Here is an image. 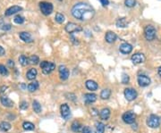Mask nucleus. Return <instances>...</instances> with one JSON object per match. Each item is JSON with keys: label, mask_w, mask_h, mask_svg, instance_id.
<instances>
[{"label": "nucleus", "mask_w": 161, "mask_h": 133, "mask_svg": "<svg viewBox=\"0 0 161 133\" xmlns=\"http://www.w3.org/2000/svg\"><path fill=\"white\" fill-rule=\"evenodd\" d=\"M105 132V124L102 122H98L96 124V133H104Z\"/></svg>", "instance_id": "c756f323"}, {"label": "nucleus", "mask_w": 161, "mask_h": 133, "mask_svg": "<svg viewBox=\"0 0 161 133\" xmlns=\"http://www.w3.org/2000/svg\"><path fill=\"white\" fill-rule=\"evenodd\" d=\"M83 98H84L85 103L88 105V104L94 103L97 100V96L95 94H92V93H87L84 95Z\"/></svg>", "instance_id": "f3484780"}, {"label": "nucleus", "mask_w": 161, "mask_h": 133, "mask_svg": "<svg viewBox=\"0 0 161 133\" xmlns=\"http://www.w3.org/2000/svg\"><path fill=\"white\" fill-rule=\"evenodd\" d=\"M125 4L127 7H133L136 5V1L135 0H125Z\"/></svg>", "instance_id": "f704fd0d"}, {"label": "nucleus", "mask_w": 161, "mask_h": 133, "mask_svg": "<svg viewBox=\"0 0 161 133\" xmlns=\"http://www.w3.org/2000/svg\"><path fill=\"white\" fill-rule=\"evenodd\" d=\"M82 133H93V132H92V129H91L89 127L86 126V127H84V128H83V129H82Z\"/></svg>", "instance_id": "4c0bfd02"}, {"label": "nucleus", "mask_w": 161, "mask_h": 133, "mask_svg": "<svg viewBox=\"0 0 161 133\" xmlns=\"http://www.w3.org/2000/svg\"><path fill=\"white\" fill-rule=\"evenodd\" d=\"M157 73H158V75L161 77V66L160 67H158V70H157Z\"/></svg>", "instance_id": "c03bdc74"}, {"label": "nucleus", "mask_w": 161, "mask_h": 133, "mask_svg": "<svg viewBox=\"0 0 161 133\" xmlns=\"http://www.w3.org/2000/svg\"><path fill=\"white\" fill-rule=\"evenodd\" d=\"M21 10H22V8L21 6H13L9 7L6 11L5 14H6V16H10V15H13V14H14L21 11Z\"/></svg>", "instance_id": "2eb2a0df"}, {"label": "nucleus", "mask_w": 161, "mask_h": 133, "mask_svg": "<svg viewBox=\"0 0 161 133\" xmlns=\"http://www.w3.org/2000/svg\"><path fill=\"white\" fill-rule=\"evenodd\" d=\"M110 110L108 108H103L101 111H100V113H99V116L102 120L106 121V120H108V118L110 117Z\"/></svg>", "instance_id": "aec40b11"}, {"label": "nucleus", "mask_w": 161, "mask_h": 133, "mask_svg": "<svg viewBox=\"0 0 161 133\" xmlns=\"http://www.w3.org/2000/svg\"><path fill=\"white\" fill-rule=\"evenodd\" d=\"M83 128H84V127L82 126V124L81 122H77V121H74V122L72 123V125H71V129H72V130L74 131V132L82 131Z\"/></svg>", "instance_id": "6ab92c4d"}, {"label": "nucleus", "mask_w": 161, "mask_h": 133, "mask_svg": "<svg viewBox=\"0 0 161 133\" xmlns=\"http://www.w3.org/2000/svg\"><path fill=\"white\" fill-rule=\"evenodd\" d=\"M127 24L128 23H127L125 18H119L117 21V26L119 28H125V27H127Z\"/></svg>", "instance_id": "a878e982"}, {"label": "nucleus", "mask_w": 161, "mask_h": 133, "mask_svg": "<svg viewBox=\"0 0 161 133\" xmlns=\"http://www.w3.org/2000/svg\"><path fill=\"white\" fill-rule=\"evenodd\" d=\"M14 21L16 24H21V23H24V18L22 17L21 15H17V16L14 17Z\"/></svg>", "instance_id": "2f4dec72"}, {"label": "nucleus", "mask_w": 161, "mask_h": 133, "mask_svg": "<svg viewBox=\"0 0 161 133\" xmlns=\"http://www.w3.org/2000/svg\"><path fill=\"white\" fill-rule=\"evenodd\" d=\"M22 128L25 130H33L35 129V126L33 123L30 122H24L22 123Z\"/></svg>", "instance_id": "bb28decb"}, {"label": "nucleus", "mask_w": 161, "mask_h": 133, "mask_svg": "<svg viewBox=\"0 0 161 133\" xmlns=\"http://www.w3.org/2000/svg\"><path fill=\"white\" fill-rule=\"evenodd\" d=\"M119 50L122 54L127 55V54H130L132 51V46L129 43H123L122 45L119 47Z\"/></svg>", "instance_id": "ddd939ff"}, {"label": "nucleus", "mask_w": 161, "mask_h": 133, "mask_svg": "<svg viewBox=\"0 0 161 133\" xmlns=\"http://www.w3.org/2000/svg\"><path fill=\"white\" fill-rule=\"evenodd\" d=\"M39 8L44 15H49L53 12V5L49 2H40Z\"/></svg>", "instance_id": "7ed1b4c3"}, {"label": "nucleus", "mask_w": 161, "mask_h": 133, "mask_svg": "<svg viewBox=\"0 0 161 133\" xmlns=\"http://www.w3.org/2000/svg\"><path fill=\"white\" fill-rule=\"evenodd\" d=\"M1 28H2V30H4V31H9V30L11 29V25H10V24H4V25L1 26Z\"/></svg>", "instance_id": "ea45409f"}, {"label": "nucleus", "mask_w": 161, "mask_h": 133, "mask_svg": "<svg viewBox=\"0 0 161 133\" xmlns=\"http://www.w3.org/2000/svg\"><path fill=\"white\" fill-rule=\"evenodd\" d=\"M147 125L152 129L157 128L160 125V118L156 115H151L147 120Z\"/></svg>", "instance_id": "39448f33"}, {"label": "nucleus", "mask_w": 161, "mask_h": 133, "mask_svg": "<svg viewBox=\"0 0 161 133\" xmlns=\"http://www.w3.org/2000/svg\"><path fill=\"white\" fill-rule=\"evenodd\" d=\"M144 35L147 40L152 41L156 38V29L152 25H148L144 29Z\"/></svg>", "instance_id": "20e7f679"}, {"label": "nucleus", "mask_w": 161, "mask_h": 133, "mask_svg": "<svg viewBox=\"0 0 161 133\" xmlns=\"http://www.w3.org/2000/svg\"><path fill=\"white\" fill-rule=\"evenodd\" d=\"M86 85V87L88 88L89 90H91V91H95L98 90V87H99V85L96 81L94 80H89L86 81L85 83Z\"/></svg>", "instance_id": "dca6fc26"}, {"label": "nucleus", "mask_w": 161, "mask_h": 133, "mask_svg": "<svg viewBox=\"0 0 161 133\" xmlns=\"http://www.w3.org/2000/svg\"><path fill=\"white\" fill-rule=\"evenodd\" d=\"M138 94H137V91L133 88H125V97L126 98L127 101H132L134 99H136Z\"/></svg>", "instance_id": "1a4fd4ad"}, {"label": "nucleus", "mask_w": 161, "mask_h": 133, "mask_svg": "<svg viewBox=\"0 0 161 133\" xmlns=\"http://www.w3.org/2000/svg\"><path fill=\"white\" fill-rule=\"evenodd\" d=\"M65 31H66L68 33H71V34H72V33H74V32H78V31H82V28L80 25L74 23H67L66 26H65Z\"/></svg>", "instance_id": "6e6552de"}, {"label": "nucleus", "mask_w": 161, "mask_h": 133, "mask_svg": "<svg viewBox=\"0 0 161 133\" xmlns=\"http://www.w3.org/2000/svg\"><path fill=\"white\" fill-rule=\"evenodd\" d=\"M117 34L113 32V31H107L106 33V36H105V39L107 43H113L116 41L117 39Z\"/></svg>", "instance_id": "a211bd4d"}, {"label": "nucleus", "mask_w": 161, "mask_h": 133, "mask_svg": "<svg viewBox=\"0 0 161 133\" xmlns=\"http://www.w3.org/2000/svg\"><path fill=\"white\" fill-rule=\"evenodd\" d=\"M129 81H130V77L127 74L124 73L123 76H122V83L123 84H127Z\"/></svg>", "instance_id": "c9c22d12"}, {"label": "nucleus", "mask_w": 161, "mask_h": 133, "mask_svg": "<svg viewBox=\"0 0 161 133\" xmlns=\"http://www.w3.org/2000/svg\"><path fill=\"white\" fill-rule=\"evenodd\" d=\"M28 106H29V104L26 101H22L20 104V109H21V110H26L28 108Z\"/></svg>", "instance_id": "e433bc0d"}, {"label": "nucleus", "mask_w": 161, "mask_h": 133, "mask_svg": "<svg viewBox=\"0 0 161 133\" xmlns=\"http://www.w3.org/2000/svg\"><path fill=\"white\" fill-rule=\"evenodd\" d=\"M55 19H56V21L58 23H63L64 21V15L60 14V13H57L55 16Z\"/></svg>", "instance_id": "7c9ffc66"}, {"label": "nucleus", "mask_w": 161, "mask_h": 133, "mask_svg": "<svg viewBox=\"0 0 161 133\" xmlns=\"http://www.w3.org/2000/svg\"><path fill=\"white\" fill-rule=\"evenodd\" d=\"M27 87H28V90L30 92H34V91H36L38 88H39V82L35 80V81L30 83Z\"/></svg>", "instance_id": "393cba45"}, {"label": "nucleus", "mask_w": 161, "mask_h": 133, "mask_svg": "<svg viewBox=\"0 0 161 133\" xmlns=\"http://www.w3.org/2000/svg\"><path fill=\"white\" fill-rule=\"evenodd\" d=\"M21 87L22 88V90H25V88H26L27 87H26V85H25V84H21Z\"/></svg>", "instance_id": "a18cd8bd"}, {"label": "nucleus", "mask_w": 161, "mask_h": 133, "mask_svg": "<svg viewBox=\"0 0 161 133\" xmlns=\"http://www.w3.org/2000/svg\"><path fill=\"white\" fill-rule=\"evenodd\" d=\"M90 112H91V115H99V112H98V110L96 109V108H92V109H91V111H90Z\"/></svg>", "instance_id": "a19ab883"}, {"label": "nucleus", "mask_w": 161, "mask_h": 133, "mask_svg": "<svg viewBox=\"0 0 161 133\" xmlns=\"http://www.w3.org/2000/svg\"><path fill=\"white\" fill-rule=\"evenodd\" d=\"M7 64H8V66H9L10 68H13L14 66V61L11 60V59H9V60L7 61Z\"/></svg>", "instance_id": "79ce46f5"}, {"label": "nucleus", "mask_w": 161, "mask_h": 133, "mask_svg": "<svg viewBox=\"0 0 161 133\" xmlns=\"http://www.w3.org/2000/svg\"><path fill=\"white\" fill-rule=\"evenodd\" d=\"M132 62L134 63V64H140V63H144L145 61V55L142 53H136L134 54L132 58H131Z\"/></svg>", "instance_id": "f8f14e48"}, {"label": "nucleus", "mask_w": 161, "mask_h": 133, "mask_svg": "<svg viewBox=\"0 0 161 133\" xmlns=\"http://www.w3.org/2000/svg\"><path fill=\"white\" fill-rule=\"evenodd\" d=\"M32 108H33L34 112H35L36 114H39V113H41V111H42L41 105H40L38 101H36V100H34V101L32 102Z\"/></svg>", "instance_id": "b1692460"}, {"label": "nucleus", "mask_w": 161, "mask_h": 133, "mask_svg": "<svg viewBox=\"0 0 161 133\" xmlns=\"http://www.w3.org/2000/svg\"><path fill=\"white\" fill-rule=\"evenodd\" d=\"M58 73H59V76L61 78V80H65L68 79L69 75H70V73H69V70L67 69L66 66L64 65H60L58 67Z\"/></svg>", "instance_id": "9d476101"}, {"label": "nucleus", "mask_w": 161, "mask_h": 133, "mask_svg": "<svg viewBox=\"0 0 161 133\" xmlns=\"http://www.w3.org/2000/svg\"><path fill=\"white\" fill-rule=\"evenodd\" d=\"M111 96V90H109V88H105V90H103L100 93V97L104 100H107Z\"/></svg>", "instance_id": "5701e85b"}, {"label": "nucleus", "mask_w": 161, "mask_h": 133, "mask_svg": "<svg viewBox=\"0 0 161 133\" xmlns=\"http://www.w3.org/2000/svg\"><path fill=\"white\" fill-rule=\"evenodd\" d=\"M37 74H38L37 70H36L35 68H31V69H30V70L27 72V73H26V78H27L28 80H34V79L37 77Z\"/></svg>", "instance_id": "412c9836"}, {"label": "nucleus", "mask_w": 161, "mask_h": 133, "mask_svg": "<svg viewBox=\"0 0 161 133\" xmlns=\"http://www.w3.org/2000/svg\"><path fill=\"white\" fill-rule=\"evenodd\" d=\"M5 53H6V51L4 49V48H2L1 46H0V56H3L5 55Z\"/></svg>", "instance_id": "37998d69"}, {"label": "nucleus", "mask_w": 161, "mask_h": 133, "mask_svg": "<svg viewBox=\"0 0 161 133\" xmlns=\"http://www.w3.org/2000/svg\"><path fill=\"white\" fill-rule=\"evenodd\" d=\"M19 62H20V63L22 65V66H26V65H28L29 63H30V62H29V58H27L25 55H21L20 57H19Z\"/></svg>", "instance_id": "c85d7f7f"}, {"label": "nucleus", "mask_w": 161, "mask_h": 133, "mask_svg": "<svg viewBox=\"0 0 161 133\" xmlns=\"http://www.w3.org/2000/svg\"><path fill=\"white\" fill-rule=\"evenodd\" d=\"M29 62H30V63H31V64H38L39 63V56H37V55H31L30 58H29Z\"/></svg>", "instance_id": "473e14b6"}, {"label": "nucleus", "mask_w": 161, "mask_h": 133, "mask_svg": "<svg viewBox=\"0 0 161 133\" xmlns=\"http://www.w3.org/2000/svg\"><path fill=\"white\" fill-rule=\"evenodd\" d=\"M60 112H61V115L64 120H68L71 117V110L70 107L67 104H63L61 105L60 107Z\"/></svg>", "instance_id": "0eeeda50"}, {"label": "nucleus", "mask_w": 161, "mask_h": 133, "mask_svg": "<svg viewBox=\"0 0 161 133\" xmlns=\"http://www.w3.org/2000/svg\"><path fill=\"white\" fill-rule=\"evenodd\" d=\"M1 103L6 107H13L14 106V102L7 97H1Z\"/></svg>", "instance_id": "4be33fe9"}, {"label": "nucleus", "mask_w": 161, "mask_h": 133, "mask_svg": "<svg viewBox=\"0 0 161 133\" xmlns=\"http://www.w3.org/2000/svg\"><path fill=\"white\" fill-rule=\"evenodd\" d=\"M135 119H136V115L133 112H132V111H128V112H126L123 115V121L127 124L134 123Z\"/></svg>", "instance_id": "423d86ee"}, {"label": "nucleus", "mask_w": 161, "mask_h": 133, "mask_svg": "<svg viewBox=\"0 0 161 133\" xmlns=\"http://www.w3.org/2000/svg\"><path fill=\"white\" fill-rule=\"evenodd\" d=\"M0 74L3 75V76H6L8 75V71L6 68V66L3 64H0Z\"/></svg>", "instance_id": "72a5a7b5"}, {"label": "nucleus", "mask_w": 161, "mask_h": 133, "mask_svg": "<svg viewBox=\"0 0 161 133\" xmlns=\"http://www.w3.org/2000/svg\"><path fill=\"white\" fill-rule=\"evenodd\" d=\"M39 66L42 69V73L44 74H49L56 69V64L52 62H48V61H42Z\"/></svg>", "instance_id": "f03ea898"}, {"label": "nucleus", "mask_w": 161, "mask_h": 133, "mask_svg": "<svg viewBox=\"0 0 161 133\" xmlns=\"http://www.w3.org/2000/svg\"><path fill=\"white\" fill-rule=\"evenodd\" d=\"M59 1H61V0H59Z\"/></svg>", "instance_id": "49530a36"}, {"label": "nucleus", "mask_w": 161, "mask_h": 133, "mask_svg": "<svg viewBox=\"0 0 161 133\" xmlns=\"http://www.w3.org/2000/svg\"><path fill=\"white\" fill-rule=\"evenodd\" d=\"M137 80H138V83H139V85L141 87H148L151 82L150 79L147 75H144V74L138 76Z\"/></svg>", "instance_id": "9b49d317"}, {"label": "nucleus", "mask_w": 161, "mask_h": 133, "mask_svg": "<svg viewBox=\"0 0 161 133\" xmlns=\"http://www.w3.org/2000/svg\"><path fill=\"white\" fill-rule=\"evenodd\" d=\"M11 129V124L7 122H2L0 123V129L2 131H8Z\"/></svg>", "instance_id": "cd10ccee"}, {"label": "nucleus", "mask_w": 161, "mask_h": 133, "mask_svg": "<svg viewBox=\"0 0 161 133\" xmlns=\"http://www.w3.org/2000/svg\"><path fill=\"white\" fill-rule=\"evenodd\" d=\"M19 37L22 40V41H24L26 43H31L33 41L32 38H31V35L29 33V32H26V31H22V32H20L19 33Z\"/></svg>", "instance_id": "4468645a"}, {"label": "nucleus", "mask_w": 161, "mask_h": 133, "mask_svg": "<svg viewBox=\"0 0 161 133\" xmlns=\"http://www.w3.org/2000/svg\"><path fill=\"white\" fill-rule=\"evenodd\" d=\"M99 2L101 3V5L103 6H107L109 5V1H108V0H99Z\"/></svg>", "instance_id": "58836bf2"}, {"label": "nucleus", "mask_w": 161, "mask_h": 133, "mask_svg": "<svg viewBox=\"0 0 161 133\" xmlns=\"http://www.w3.org/2000/svg\"><path fill=\"white\" fill-rule=\"evenodd\" d=\"M72 14L80 21H87L93 18L95 11L87 3H78L72 8Z\"/></svg>", "instance_id": "f257e3e1"}]
</instances>
